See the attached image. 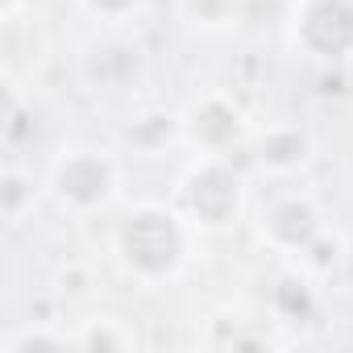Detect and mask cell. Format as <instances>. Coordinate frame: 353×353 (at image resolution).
<instances>
[{"label": "cell", "mask_w": 353, "mask_h": 353, "mask_svg": "<svg viewBox=\"0 0 353 353\" xmlns=\"http://www.w3.org/2000/svg\"><path fill=\"white\" fill-rule=\"evenodd\" d=\"M117 254L125 270L145 283H162L170 274H179L188 258V237H183L179 216L166 208H154V204L129 212L117 229Z\"/></svg>", "instance_id": "cell-1"}, {"label": "cell", "mask_w": 353, "mask_h": 353, "mask_svg": "<svg viewBox=\"0 0 353 353\" xmlns=\"http://www.w3.org/2000/svg\"><path fill=\"white\" fill-rule=\"evenodd\" d=\"M183 212L208 233L229 229L241 212V174L225 158H204L183 183Z\"/></svg>", "instance_id": "cell-2"}, {"label": "cell", "mask_w": 353, "mask_h": 353, "mask_svg": "<svg viewBox=\"0 0 353 353\" xmlns=\"http://www.w3.org/2000/svg\"><path fill=\"white\" fill-rule=\"evenodd\" d=\"M54 196L71 212H96L117 196V166L96 150H71L54 166Z\"/></svg>", "instance_id": "cell-3"}, {"label": "cell", "mask_w": 353, "mask_h": 353, "mask_svg": "<svg viewBox=\"0 0 353 353\" xmlns=\"http://www.w3.org/2000/svg\"><path fill=\"white\" fill-rule=\"evenodd\" d=\"M295 42L320 63H345L353 54V0H303Z\"/></svg>", "instance_id": "cell-4"}, {"label": "cell", "mask_w": 353, "mask_h": 353, "mask_svg": "<svg viewBox=\"0 0 353 353\" xmlns=\"http://www.w3.org/2000/svg\"><path fill=\"white\" fill-rule=\"evenodd\" d=\"M183 133L208 154V158H225L229 150H237L245 141V117L233 100L225 96H204L192 104L188 121H183Z\"/></svg>", "instance_id": "cell-5"}, {"label": "cell", "mask_w": 353, "mask_h": 353, "mask_svg": "<svg viewBox=\"0 0 353 353\" xmlns=\"http://www.w3.org/2000/svg\"><path fill=\"white\" fill-rule=\"evenodd\" d=\"M320 212L299 200V196H283L274 200L266 212H262V237L274 245V250H291V254H303L316 237H320Z\"/></svg>", "instance_id": "cell-6"}, {"label": "cell", "mask_w": 353, "mask_h": 353, "mask_svg": "<svg viewBox=\"0 0 353 353\" xmlns=\"http://www.w3.org/2000/svg\"><path fill=\"white\" fill-rule=\"evenodd\" d=\"M88 79L104 92H125L141 79V50L137 42L125 38H108L88 54Z\"/></svg>", "instance_id": "cell-7"}, {"label": "cell", "mask_w": 353, "mask_h": 353, "mask_svg": "<svg viewBox=\"0 0 353 353\" xmlns=\"http://www.w3.org/2000/svg\"><path fill=\"white\" fill-rule=\"evenodd\" d=\"M307 154H312V141L295 125H270L254 141V162L266 170H299L307 162Z\"/></svg>", "instance_id": "cell-8"}, {"label": "cell", "mask_w": 353, "mask_h": 353, "mask_svg": "<svg viewBox=\"0 0 353 353\" xmlns=\"http://www.w3.org/2000/svg\"><path fill=\"white\" fill-rule=\"evenodd\" d=\"M274 312L283 316V320H307L312 316V307H316V299H312V291H307V283L303 279H279L274 283Z\"/></svg>", "instance_id": "cell-9"}, {"label": "cell", "mask_w": 353, "mask_h": 353, "mask_svg": "<svg viewBox=\"0 0 353 353\" xmlns=\"http://www.w3.org/2000/svg\"><path fill=\"white\" fill-rule=\"evenodd\" d=\"M241 9H245V0H183V13L196 26H208V30L241 21Z\"/></svg>", "instance_id": "cell-10"}, {"label": "cell", "mask_w": 353, "mask_h": 353, "mask_svg": "<svg viewBox=\"0 0 353 353\" xmlns=\"http://www.w3.org/2000/svg\"><path fill=\"white\" fill-rule=\"evenodd\" d=\"M170 137H174V125H170V117H162V112H150V117H141V121H133V125L125 129V141H129L133 150H145V154L162 150Z\"/></svg>", "instance_id": "cell-11"}, {"label": "cell", "mask_w": 353, "mask_h": 353, "mask_svg": "<svg viewBox=\"0 0 353 353\" xmlns=\"http://www.w3.org/2000/svg\"><path fill=\"white\" fill-rule=\"evenodd\" d=\"M26 196H34V183L26 179L21 170H5V179H0V208H5V216L9 221H17L21 212H26Z\"/></svg>", "instance_id": "cell-12"}, {"label": "cell", "mask_w": 353, "mask_h": 353, "mask_svg": "<svg viewBox=\"0 0 353 353\" xmlns=\"http://www.w3.org/2000/svg\"><path fill=\"white\" fill-rule=\"evenodd\" d=\"M83 9L100 21H125L129 13L141 9V0H83Z\"/></svg>", "instance_id": "cell-13"}, {"label": "cell", "mask_w": 353, "mask_h": 353, "mask_svg": "<svg viewBox=\"0 0 353 353\" xmlns=\"http://www.w3.org/2000/svg\"><path fill=\"white\" fill-rule=\"evenodd\" d=\"M0 9H5V17H13L21 9V0H0Z\"/></svg>", "instance_id": "cell-14"}]
</instances>
